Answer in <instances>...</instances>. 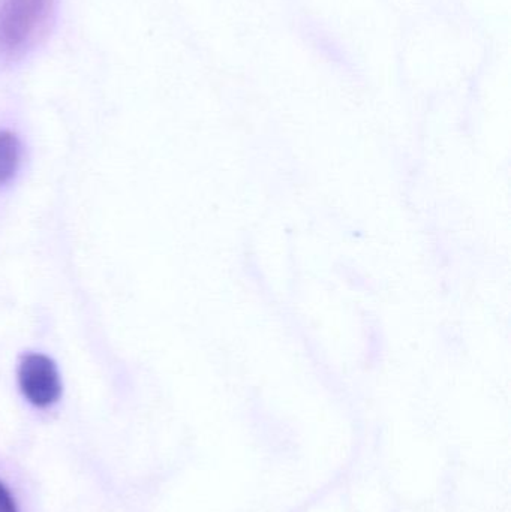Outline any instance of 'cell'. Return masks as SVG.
<instances>
[{
	"mask_svg": "<svg viewBox=\"0 0 511 512\" xmlns=\"http://www.w3.org/2000/svg\"><path fill=\"white\" fill-rule=\"evenodd\" d=\"M56 0H0V62L14 63L50 33Z\"/></svg>",
	"mask_w": 511,
	"mask_h": 512,
	"instance_id": "6da1fadb",
	"label": "cell"
},
{
	"mask_svg": "<svg viewBox=\"0 0 511 512\" xmlns=\"http://www.w3.org/2000/svg\"><path fill=\"white\" fill-rule=\"evenodd\" d=\"M0 512H18L14 498L2 483H0Z\"/></svg>",
	"mask_w": 511,
	"mask_h": 512,
	"instance_id": "277c9868",
	"label": "cell"
},
{
	"mask_svg": "<svg viewBox=\"0 0 511 512\" xmlns=\"http://www.w3.org/2000/svg\"><path fill=\"white\" fill-rule=\"evenodd\" d=\"M21 162V144L17 135L0 131V186L17 174Z\"/></svg>",
	"mask_w": 511,
	"mask_h": 512,
	"instance_id": "3957f363",
	"label": "cell"
},
{
	"mask_svg": "<svg viewBox=\"0 0 511 512\" xmlns=\"http://www.w3.org/2000/svg\"><path fill=\"white\" fill-rule=\"evenodd\" d=\"M18 384L27 402L39 409L50 408L62 397L59 369L44 354H27L18 366Z\"/></svg>",
	"mask_w": 511,
	"mask_h": 512,
	"instance_id": "7a4b0ae2",
	"label": "cell"
}]
</instances>
